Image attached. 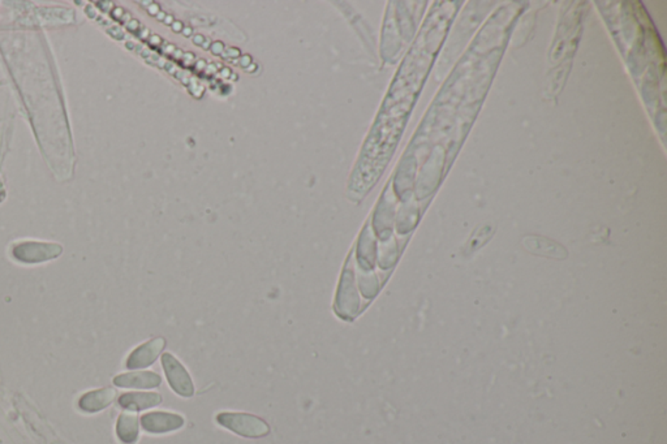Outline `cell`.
<instances>
[{"label": "cell", "instance_id": "1", "mask_svg": "<svg viewBox=\"0 0 667 444\" xmlns=\"http://www.w3.org/2000/svg\"><path fill=\"white\" fill-rule=\"evenodd\" d=\"M217 422L227 430L245 438H262L270 434L269 423L248 413H219Z\"/></svg>", "mask_w": 667, "mask_h": 444}, {"label": "cell", "instance_id": "2", "mask_svg": "<svg viewBox=\"0 0 667 444\" xmlns=\"http://www.w3.org/2000/svg\"><path fill=\"white\" fill-rule=\"evenodd\" d=\"M162 365H163L169 386L177 395L183 396V397H192L194 395V380L191 378L189 372H186L184 365L171 353H164L162 355Z\"/></svg>", "mask_w": 667, "mask_h": 444}, {"label": "cell", "instance_id": "3", "mask_svg": "<svg viewBox=\"0 0 667 444\" xmlns=\"http://www.w3.org/2000/svg\"><path fill=\"white\" fill-rule=\"evenodd\" d=\"M183 416L176 413L152 412L141 417V426L149 434H166L184 426Z\"/></svg>", "mask_w": 667, "mask_h": 444}, {"label": "cell", "instance_id": "4", "mask_svg": "<svg viewBox=\"0 0 667 444\" xmlns=\"http://www.w3.org/2000/svg\"><path fill=\"white\" fill-rule=\"evenodd\" d=\"M166 340L163 338H157V339L150 340L145 344L137 347L130 355L125 363V366L135 370V369H145L150 365H153L157 358L161 355L162 351L164 349Z\"/></svg>", "mask_w": 667, "mask_h": 444}, {"label": "cell", "instance_id": "5", "mask_svg": "<svg viewBox=\"0 0 667 444\" xmlns=\"http://www.w3.org/2000/svg\"><path fill=\"white\" fill-rule=\"evenodd\" d=\"M163 397L157 392H129L119 397V405L128 412H140L157 406Z\"/></svg>", "mask_w": 667, "mask_h": 444}, {"label": "cell", "instance_id": "6", "mask_svg": "<svg viewBox=\"0 0 667 444\" xmlns=\"http://www.w3.org/2000/svg\"><path fill=\"white\" fill-rule=\"evenodd\" d=\"M162 378L154 372H136L121 374L113 380V385L124 388H155L159 387Z\"/></svg>", "mask_w": 667, "mask_h": 444}, {"label": "cell", "instance_id": "7", "mask_svg": "<svg viewBox=\"0 0 667 444\" xmlns=\"http://www.w3.org/2000/svg\"><path fill=\"white\" fill-rule=\"evenodd\" d=\"M522 242L525 248L534 254L547 256L550 258H564L567 256V251L559 244L544 239V237L528 236Z\"/></svg>", "mask_w": 667, "mask_h": 444}, {"label": "cell", "instance_id": "8", "mask_svg": "<svg viewBox=\"0 0 667 444\" xmlns=\"http://www.w3.org/2000/svg\"><path fill=\"white\" fill-rule=\"evenodd\" d=\"M116 397V391L113 388H102L98 391H91L80 399L81 409L85 412H99L113 403Z\"/></svg>", "mask_w": 667, "mask_h": 444}, {"label": "cell", "instance_id": "9", "mask_svg": "<svg viewBox=\"0 0 667 444\" xmlns=\"http://www.w3.org/2000/svg\"><path fill=\"white\" fill-rule=\"evenodd\" d=\"M116 434L123 444H135L138 440V419L135 412L120 414L116 423Z\"/></svg>", "mask_w": 667, "mask_h": 444}, {"label": "cell", "instance_id": "10", "mask_svg": "<svg viewBox=\"0 0 667 444\" xmlns=\"http://www.w3.org/2000/svg\"><path fill=\"white\" fill-rule=\"evenodd\" d=\"M210 49L214 55H222L225 52V45L222 42H214Z\"/></svg>", "mask_w": 667, "mask_h": 444}, {"label": "cell", "instance_id": "11", "mask_svg": "<svg viewBox=\"0 0 667 444\" xmlns=\"http://www.w3.org/2000/svg\"><path fill=\"white\" fill-rule=\"evenodd\" d=\"M222 57H228V59H236V57H240V50L239 49H227L225 52L222 54Z\"/></svg>", "mask_w": 667, "mask_h": 444}, {"label": "cell", "instance_id": "12", "mask_svg": "<svg viewBox=\"0 0 667 444\" xmlns=\"http://www.w3.org/2000/svg\"><path fill=\"white\" fill-rule=\"evenodd\" d=\"M239 64L242 65V68H247L248 65L252 64V57L250 55H245V57H240L239 60Z\"/></svg>", "mask_w": 667, "mask_h": 444}, {"label": "cell", "instance_id": "13", "mask_svg": "<svg viewBox=\"0 0 667 444\" xmlns=\"http://www.w3.org/2000/svg\"><path fill=\"white\" fill-rule=\"evenodd\" d=\"M147 9H149V13H150V15H154V16H157V15H158V12L161 11V9H159V6H158V4H154V3H152V4L147 7Z\"/></svg>", "mask_w": 667, "mask_h": 444}, {"label": "cell", "instance_id": "14", "mask_svg": "<svg viewBox=\"0 0 667 444\" xmlns=\"http://www.w3.org/2000/svg\"><path fill=\"white\" fill-rule=\"evenodd\" d=\"M171 26H172V30L175 33L183 32V29H184V26H183V24H181L180 21H174V24L171 25Z\"/></svg>", "mask_w": 667, "mask_h": 444}, {"label": "cell", "instance_id": "15", "mask_svg": "<svg viewBox=\"0 0 667 444\" xmlns=\"http://www.w3.org/2000/svg\"><path fill=\"white\" fill-rule=\"evenodd\" d=\"M203 40H205V37L201 35V34H196V35L194 37V42L196 43V45H197V46H202Z\"/></svg>", "mask_w": 667, "mask_h": 444}, {"label": "cell", "instance_id": "16", "mask_svg": "<svg viewBox=\"0 0 667 444\" xmlns=\"http://www.w3.org/2000/svg\"><path fill=\"white\" fill-rule=\"evenodd\" d=\"M196 68H197V71H203V69H206V63H205V60H203V59L197 60V63H196Z\"/></svg>", "mask_w": 667, "mask_h": 444}, {"label": "cell", "instance_id": "17", "mask_svg": "<svg viewBox=\"0 0 667 444\" xmlns=\"http://www.w3.org/2000/svg\"><path fill=\"white\" fill-rule=\"evenodd\" d=\"M231 73L232 72H231L230 68H222V69H220V76H222L223 79H230Z\"/></svg>", "mask_w": 667, "mask_h": 444}, {"label": "cell", "instance_id": "18", "mask_svg": "<svg viewBox=\"0 0 667 444\" xmlns=\"http://www.w3.org/2000/svg\"><path fill=\"white\" fill-rule=\"evenodd\" d=\"M150 43H152V45H154V46H157V45H159V43H162L161 37H159V35H153V37H150Z\"/></svg>", "mask_w": 667, "mask_h": 444}, {"label": "cell", "instance_id": "19", "mask_svg": "<svg viewBox=\"0 0 667 444\" xmlns=\"http://www.w3.org/2000/svg\"><path fill=\"white\" fill-rule=\"evenodd\" d=\"M175 50H176V47H175L174 45H166V46H164V52H167V54H172V55H174Z\"/></svg>", "mask_w": 667, "mask_h": 444}, {"label": "cell", "instance_id": "20", "mask_svg": "<svg viewBox=\"0 0 667 444\" xmlns=\"http://www.w3.org/2000/svg\"><path fill=\"white\" fill-rule=\"evenodd\" d=\"M183 57H184V52H183L181 50H175V52H174V57H175V59H183Z\"/></svg>", "mask_w": 667, "mask_h": 444}, {"label": "cell", "instance_id": "21", "mask_svg": "<svg viewBox=\"0 0 667 444\" xmlns=\"http://www.w3.org/2000/svg\"><path fill=\"white\" fill-rule=\"evenodd\" d=\"M206 72H208V73H215V72H217V65H215V64H209V65H206Z\"/></svg>", "mask_w": 667, "mask_h": 444}, {"label": "cell", "instance_id": "22", "mask_svg": "<svg viewBox=\"0 0 667 444\" xmlns=\"http://www.w3.org/2000/svg\"><path fill=\"white\" fill-rule=\"evenodd\" d=\"M183 34H184L185 37H191V35L194 34V29H192V28H184V29H183Z\"/></svg>", "mask_w": 667, "mask_h": 444}, {"label": "cell", "instance_id": "23", "mask_svg": "<svg viewBox=\"0 0 667 444\" xmlns=\"http://www.w3.org/2000/svg\"><path fill=\"white\" fill-rule=\"evenodd\" d=\"M256 67H257V65L254 64V63H252V64L248 65V67L245 68V71L248 73H253L254 72V69H256Z\"/></svg>", "mask_w": 667, "mask_h": 444}, {"label": "cell", "instance_id": "24", "mask_svg": "<svg viewBox=\"0 0 667 444\" xmlns=\"http://www.w3.org/2000/svg\"><path fill=\"white\" fill-rule=\"evenodd\" d=\"M164 24H167V25L174 24V17L171 16V15H167V16H166V18H164Z\"/></svg>", "mask_w": 667, "mask_h": 444}, {"label": "cell", "instance_id": "25", "mask_svg": "<svg viewBox=\"0 0 667 444\" xmlns=\"http://www.w3.org/2000/svg\"><path fill=\"white\" fill-rule=\"evenodd\" d=\"M166 16H167V15H166L164 12H161V11H159V12H158V15H157V18H158L159 21H164Z\"/></svg>", "mask_w": 667, "mask_h": 444}, {"label": "cell", "instance_id": "26", "mask_svg": "<svg viewBox=\"0 0 667 444\" xmlns=\"http://www.w3.org/2000/svg\"><path fill=\"white\" fill-rule=\"evenodd\" d=\"M184 57V59H186V60H194V54H192V52H185L184 57Z\"/></svg>", "mask_w": 667, "mask_h": 444}, {"label": "cell", "instance_id": "27", "mask_svg": "<svg viewBox=\"0 0 667 444\" xmlns=\"http://www.w3.org/2000/svg\"><path fill=\"white\" fill-rule=\"evenodd\" d=\"M210 43H211V42H210V40H208V38H205V40H203V43H202V46H203L205 49L208 50L210 47Z\"/></svg>", "mask_w": 667, "mask_h": 444}, {"label": "cell", "instance_id": "28", "mask_svg": "<svg viewBox=\"0 0 667 444\" xmlns=\"http://www.w3.org/2000/svg\"><path fill=\"white\" fill-rule=\"evenodd\" d=\"M230 79H232V80H236V79H237V74H236V73H235V74H233V73H231V76H230Z\"/></svg>", "mask_w": 667, "mask_h": 444}]
</instances>
